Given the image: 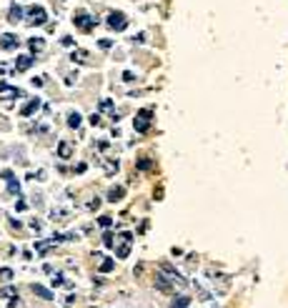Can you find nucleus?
<instances>
[{
  "mask_svg": "<svg viewBox=\"0 0 288 308\" xmlns=\"http://www.w3.org/2000/svg\"><path fill=\"white\" fill-rule=\"evenodd\" d=\"M73 23H75L81 31H93V28L98 25V18H93L90 13H83V10H81V13L73 15Z\"/></svg>",
  "mask_w": 288,
  "mask_h": 308,
  "instance_id": "obj_1",
  "label": "nucleus"
},
{
  "mask_svg": "<svg viewBox=\"0 0 288 308\" xmlns=\"http://www.w3.org/2000/svg\"><path fill=\"white\" fill-rule=\"evenodd\" d=\"M28 20H30V25H45V23H48V13H45V8H40V5L28 8Z\"/></svg>",
  "mask_w": 288,
  "mask_h": 308,
  "instance_id": "obj_2",
  "label": "nucleus"
},
{
  "mask_svg": "<svg viewBox=\"0 0 288 308\" xmlns=\"http://www.w3.org/2000/svg\"><path fill=\"white\" fill-rule=\"evenodd\" d=\"M150 118H153V110H150V108H143V110H138V116H136V123H133V128H136L138 133H145V130H148V125H150Z\"/></svg>",
  "mask_w": 288,
  "mask_h": 308,
  "instance_id": "obj_3",
  "label": "nucleus"
},
{
  "mask_svg": "<svg viewBox=\"0 0 288 308\" xmlns=\"http://www.w3.org/2000/svg\"><path fill=\"white\" fill-rule=\"evenodd\" d=\"M106 23H108L111 31H125V28H128V18H125L123 13H111Z\"/></svg>",
  "mask_w": 288,
  "mask_h": 308,
  "instance_id": "obj_4",
  "label": "nucleus"
},
{
  "mask_svg": "<svg viewBox=\"0 0 288 308\" xmlns=\"http://www.w3.org/2000/svg\"><path fill=\"white\" fill-rule=\"evenodd\" d=\"M0 45H3L5 50H13V48L18 45V38H15L13 33H5V35H0Z\"/></svg>",
  "mask_w": 288,
  "mask_h": 308,
  "instance_id": "obj_5",
  "label": "nucleus"
},
{
  "mask_svg": "<svg viewBox=\"0 0 288 308\" xmlns=\"http://www.w3.org/2000/svg\"><path fill=\"white\" fill-rule=\"evenodd\" d=\"M23 15H25V10H23L20 5H13V8L8 10V20H10V23H20Z\"/></svg>",
  "mask_w": 288,
  "mask_h": 308,
  "instance_id": "obj_6",
  "label": "nucleus"
},
{
  "mask_svg": "<svg viewBox=\"0 0 288 308\" xmlns=\"http://www.w3.org/2000/svg\"><path fill=\"white\" fill-rule=\"evenodd\" d=\"M40 105H43V100H38V98H35V100H30V103L23 108V110H20V113H23L25 118H30L33 113H38V110H40Z\"/></svg>",
  "mask_w": 288,
  "mask_h": 308,
  "instance_id": "obj_7",
  "label": "nucleus"
},
{
  "mask_svg": "<svg viewBox=\"0 0 288 308\" xmlns=\"http://www.w3.org/2000/svg\"><path fill=\"white\" fill-rule=\"evenodd\" d=\"M28 45H30V50L38 55V53H43V48H45V40H43V38H30Z\"/></svg>",
  "mask_w": 288,
  "mask_h": 308,
  "instance_id": "obj_8",
  "label": "nucleus"
},
{
  "mask_svg": "<svg viewBox=\"0 0 288 308\" xmlns=\"http://www.w3.org/2000/svg\"><path fill=\"white\" fill-rule=\"evenodd\" d=\"M33 293H35V296H40V298H45V301H53V293H50L48 288L38 286V283H33Z\"/></svg>",
  "mask_w": 288,
  "mask_h": 308,
  "instance_id": "obj_9",
  "label": "nucleus"
},
{
  "mask_svg": "<svg viewBox=\"0 0 288 308\" xmlns=\"http://www.w3.org/2000/svg\"><path fill=\"white\" fill-rule=\"evenodd\" d=\"M30 65H33V55H20L15 61V70H28Z\"/></svg>",
  "mask_w": 288,
  "mask_h": 308,
  "instance_id": "obj_10",
  "label": "nucleus"
},
{
  "mask_svg": "<svg viewBox=\"0 0 288 308\" xmlns=\"http://www.w3.org/2000/svg\"><path fill=\"white\" fill-rule=\"evenodd\" d=\"M123 195H125V188H120V185H118V188H111V190H108V201H111V203L120 201Z\"/></svg>",
  "mask_w": 288,
  "mask_h": 308,
  "instance_id": "obj_11",
  "label": "nucleus"
},
{
  "mask_svg": "<svg viewBox=\"0 0 288 308\" xmlns=\"http://www.w3.org/2000/svg\"><path fill=\"white\" fill-rule=\"evenodd\" d=\"M70 153H73V146H70V143H60V146H58V155H60V158H70Z\"/></svg>",
  "mask_w": 288,
  "mask_h": 308,
  "instance_id": "obj_12",
  "label": "nucleus"
},
{
  "mask_svg": "<svg viewBox=\"0 0 288 308\" xmlns=\"http://www.w3.org/2000/svg\"><path fill=\"white\" fill-rule=\"evenodd\" d=\"M81 123H83L81 113H70V116H68V125H70V128H81Z\"/></svg>",
  "mask_w": 288,
  "mask_h": 308,
  "instance_id": "obj_13",
  "label": "nucleus"
},
{
  "mask_svg": "<svg viewBox=\"0 0 288 308\" xmlns=\"http://www.w3.org/2000/svg\"><path fill=\"white\" fill-rule=\"evenodd\" d=\"M70 61H73V63H86L88 61V53H86V50H75V53L70 55Z\"/></svg>",
  "mask_w": 288,
  "mask_h": 308,
  "instance_id": "obj_14",
  "label": "nucleus"
},
{
  "mask_svg": "<svg viewBox=\"0 0 288 308\" xmlns=\"http://www.w3.org/2000/svg\"><path fill=\"white\" fill-rule=\"evenodd\" d=\"M100 271H103V273L113 271V261H111V258H100Z\"/></svg>",
  "mask_w": 288,
  "mask_h": 308,
  "instance_id": "obj_15",
  "label": "nucleus"
},
{
  "mask_svg": "<svg viewBox=\"0 0 288 308\" xmlns=\"http://www.w3.org/2000/svg\"><path fill=\"white\" fill-rule=\"evenodd\" d=\"M188 303H191V301H188L186 296H178V298L173 301V308H188Z\"/></svg>",
  "mask_w": 288,
  "mask_h": 308,
  "instance_id": "obj_16",
  "label": "nucleus"
},
{
  "mask_svg": "<svg viewBox=\"0 0 288 308\" xmlns=\"http://www.w3.org/2000/svg\"><path fill=\"white\" fill-rule=\"evenodd\" d=\"M138 168H141V171H150V168H153V160H150V158H141V160H138Z\"/></svg>",
  "mask_w": 288,
  "mask_h": 308,
  "instance_id": "obj_17",
  "label": "nucleus"
},
{
  "mask_svg": "<svg viewBox=\"0 0 288 308\" xmlns=\"http://www.w3.org/2000/svg\"><path fill=\"white\" fill-rule=\"evenodd\" d=\"M100 110H111V113H113V100H108V98H106V100H100ZM115 116V113H113Z\"/></svg>",
  "mask_w": 288,
  "mask_h": 308,
  "instance_id": "obj_18",
  "label": "nucleus"
},
{
  "mask_svg": "<svg viewBox=\"0 0 288 308\" xmlns=\"http://www.w3.org/2000/svg\"><path fill=\"white\" fill-rule=\"evenodd\" d=\"M50 246H53L50 241H40V243H38L35 248H38V253H48V248H50Z\"/></svg>",
  "mask_w": 288,
  "mask_h": 308,
  "instance_id": "obj_19",
  "label": "nucleus"
},
{
  "mask_svg": "<svg viewBox=\"0 0 288 308\" xmlns=\"http://www.w3.org/2000/svg\"><path fill=\"white\" fill-rule=\"evenodd\" d=\"M115 171H118V163H113V160H111V163L106 165V173H108V176H113Z\"/></svg>",
  "mask_w": 288,
  "mask_h": 308,
  "instance_id": "obj_20",
  "label": "nucleus"
},
{
  "mask_svg": "<svg viewBox=\"0 0 288 308\" xmlns=\"http://www.w3.org/2000/svg\"><path fill=\"white\" fill-rule=\"evenodd\" d=\"M0 278H3V281H10V278H13V271H10V268H3V271H0Z\"/></svg>",
  "mask_w": 288,
  "mask_h": 308,
  "instance_id": "obj_21",
  "label": "nucleus"
},
{
  "mask_svg": "<svg viewBox=\"0 0 288 308\" xmlns=\"http://www.w3.org/2000/svg\"><path fill=\"white\" fill-rule=\"evenodd\" d=\"M98 223H100V228H111V223H113V220H111L108 216H103L100 220H98Z\"/></svg>",
  "mask_w": 288,
  "mask_h": 308,
  "instance_id": "obj_22",
  "label": "nucleus"
},
{
  "mask_svg": "<svg viewBox=\"0 0 288 308\" xmlns=\"http://www.w3.org/2000/svg\"><path fill=\"white\" fill-rule=\"evenodd\" d=\"M103 241H106V246H108V248L115 246V243H113V233H106V236H103Z\"/></svg>",
  "mask_w": 288,
  "mask_h": 308,
  "instance_id": "obj_23",
  "label": "nucleus"
},
{
  "mask_svg": "<svg viewBox=\"0 0 288 308\" xmlns=\"http://www.w3.org/2000/svg\"><path fill=\"white\" fill-rule=\"evenodd\" d=\"M88 121H90V125L95 128V125H100V116H98V113H93V116H90Z\"/></svg>",
  "mask_w": 288,
  "mask_h": 308,
  "instance_id": "obj_24",
  "label": "nucleus"
},
{
  "mask_svg": "<svg viewBox=\"0 0 288 308\" xmlns=\"http://www.w3.org/2000/svg\"><path fill=\"white\" fill-rule=\"evenodd\" d=\"M60 43H63V45H65V48H73V45H75V43H73V38H68V35H65V38H63V40H60Z\"/></svg>",
  "mask_w": 288,
  "mask_h": 308,
  "instance_id": "obj_25",
  "label": "nucleus"
},
{
  "mask_svg": "<svg viewBox=\"0 0 288 308\" xmlns=\"http://www.w3.org/2000/svg\"><path fill=\"white\" fill-rule=\"evenodd\" d=\"M111 45H113V43H111V40H108V38H103V40H100V48H103V50H108V48H111Z\"/></svg>",
  "mask_w": 288,
  "mask_h": 308,
  "instance_id": "obj_26",
  "label": "nucleus"
},
{
  "mask_svg": "<svg viewBox=\"0 0 288 308\" xmlns=\"http://www.w3.org/2000/svg\"><path fill=\"white\" fill-rule=\"evenodd\" d=\"M10 190H13V193H18V190H20V185H18V181H15V178L10 181Z\"/></svg>",
  "mask_w": 288,
  "mask_h": 308,
  "instance_id": "obj_27",
  "label": "nucleus"
},
{
  "mask_svg": "<svg viewBox=\"0 0 288 308\" xmlns=\"http://www.w3.org/2000/svg\"><path fill=\"white\" fill-rule=\"evenodd\" d=\"M98 206H100V201H98V198H95V201H90V206H88V208H90V211H95V208H98Z\"/></svg>",
  "mask_w": 288,
  "mask_h": 308,
  "instance_id": "obj_28",
  "label": "nucleus"
}]
</instances>
